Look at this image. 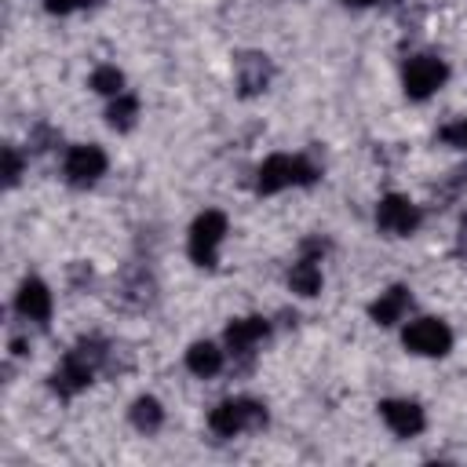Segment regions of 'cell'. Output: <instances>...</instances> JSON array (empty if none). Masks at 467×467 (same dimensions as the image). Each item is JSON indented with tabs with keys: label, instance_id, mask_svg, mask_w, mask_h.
Masks as SVG:
<instances>
[{
	"label": "cell",
	"instance_id": "obj_1",
	"mask_svg": "<svg viewBox=\"0 0 467 467\" xmlns=\"http://www.w3.org/2000/svg\"><path fill=\"white\" fill-rule=\"evenodd\" d=\"M321 168L310 164L306 157H292V153H274L259 164V175H255V190L259 193H277L285 186H310L317 182Z\"/></svg>",
	"mask_w": 467,
	"mask_h": 467
},
{
	"label": "cell",
	"instance_id": "obj_2",
	"mask_svg": "<svg viewBox=\"0 0 467 467\" xmlns=\"http://www.w3.org/2000/svg\"><path fill=\"white\" fill-rule=\"evenodd\" d=\"M266 423V409L252 398H230L223 405L212 409L208 416V427L219 434V438H234V434H244V431H255Z\"/></svg>",
	"mask_w": 467,
	"mask_h": 467
},
{
	"label": "cell",
	"instance_id": "obj_3",
	"mask_svg": "<svg viewBox=\"0 0 467 467\" xmlns=\"http://www.w3.org/2000/svg\"><path fill=\"white\" fill-rule=\"evenodd\" d=\"M223 237H226V215L215 212V208L201 212V215L193 219V226H190V259H193L197 266H212V263H215V252H219V244H223Z\"/></svg>",
	"mask_w": 467,
	"mask_h": 467
},
{
	"label": "cell",
	"instance_id": "obj_4",
	"mask_svg": "<svg viewBox=\"0 0 467 467\" xmlns=\"http://www.w3.org/2000/svg\"><path fill=\"white\" fill-rule=\"evenodd\" d=\"M445 77H449V66L441 58L416 55L405 66V91H409V99H427V95H434L445 84Z\"/></svg>",
	"mask_w": 467,
	"mask_h": 467
},
{
	"label": "cell",
	"instance_id": "obj_5",
	"mask_svg": "<svg viewBox=\"0 0 467 467\" xmlns=\"http://www.w3.org/2000/svg\"><path fill=\"white\" fill-rule=\"evenodd\" d=\"M405 347H409L412 354L438 358V354H445V350L452 347V332H449V325L438 321V317H420V321H412V325L405 328Z\"/></svg>",
	"mask_w": 467,
	"mask_h": 467
},
{
	"label": "cell",
	"instance_id": "obj_6",
	"mask_svg": "<svg viewBox=\"0 0 467 467\" xmlns=\"http://www.w3.org/2000/svg\"><path fill=\"white\" fill-rule=\"evenodd\" d=\"M376 223H379L383 234L405 237V234H412V230L420 226V208H416L409 197L390 193V197L379 201V208H376Z\"/></svg>",
	"mask_w": 467,
	"mask_h": 467
},
{
	"label": "cell",
	"instance_id": "obj_7",
	"mask_svg": "<svg viewBox=\"0 0 467 467\" xmlns=\"http://www.w3.org/2000/svg\"><path fill=\"white\" fill-rule=\"evenodd\" d=\"M62 171H66V179H69L73 186H91V182L106 171V153H102L99 146H73V150L66 153Z\"/></svg>",
	"mask_w": 467,
	"mask_h": 467
},
{
	"label": "cell",
	"instance_id": "obj_8",
	"mask_svg": "<svg viewBox=\"0 0 467 467\" xmlns=\"http://www.w3.org/2000/svg\"><path fill=\"white\" fill-rule=\"evenodd\" d=\"M379 412H383L387 427H390L398 438H412V434H420L423 423H427V420H423V409H420L416 401H405V398H398V401H383Z\"/></svg>",
	"mask_w": 467,
	"mask_h": 467
},
{
	"label": "cell",
	"instance_id": "obj_9",
	"mask_svg": "<svg viewBox=\"0 0 467 467\" xmlns=\"http://www.w3.org/2000/svg\"><path fill=\"white\" fill-rule=\"evenodd\" d=\"M15 310H18L26 321H47V317H51V292H47V285L36 281V277L22 281V288H18V296H15Z\"/></svg>",
	"mask_w": 467,
	"mask_h": 467
},
{
	"label": "cell",
	"instance_id": "obj_10",
	"mask_svg": "<svg viewBox=\"0 0 467 467\" xmlns=\"http://www.w3.org/2000/svg\"><path fill=\"white\" fill-rule=\"evenodd\" d=\"M266 332H270L266 317H237L226 328V347H230V354H252V347L263 343Z\"/></svg>",
	"mask_w": 467,
	"mask_h": 467
},
{
	"label": "cell",
	"instance_id": "obj_11",
	"mask_svg": "<svg viewBox=\"0 0 467 467\" xmlns=\"http://www.w3.org/2000/svg\"><path fill=\"white\" fill-rule=\"evenodd\" d=\"M266 80H270V62H266L263 55H244V58L237 62V88H241V95L263 91Z\"/></svg>",
	"mask_w": 467,
	"mask_h": 467
},
{
	"label": "cell",
	"instance_id": "obj_12",
	"mask_svg": "<svg viewBox=\"0 0 467 467\" xmlns=\"http://www.w3.org/2000/svg\"><path fill=\"white\" fill-rule=\"evenodd\" d=\"M405 310H409V288H401V285L379 292V299L368 306L372 321H379V325H394V321H401Z\"/></svg>",
	"mask_w": 467,
	"mask_h": 467
},
{
	"label": "cell",
	"instance_id": "obj_13",
	"mask_svg": "<svg viewBox=\"0 0 467 467\" xmlns=\"http://www.w3.org/2000/svg\"><path fill=\"white\" fill-rule=\"evenodd\" d=\"M288 288H292L296 296H317V292H321V266H317L314 255H306V259H299V263L292 266Z\"/></svg>",
	"mask_w": 467,
	"mask_h": 467
},
{
	"label": "cell",
	"instance_id": "obj_14",
	"mask_svg": "<svg viewBox=\"0 0 467 467\" xmlns=\"http://www.w3.org/2000/svg\"><path fill=\"white\" fill-rule=\"evenodd\" d=\"M186 368L193 372V376H215L219 368H223V350L215 347V343H193L190 350H186Z\"/></svg>",
	"mask_w": 467,
	"mask_h": 467
},
{
	"label": "cell",
	"instance_id": "obj_15",
	"mask_svg": "<svg viewBox=\"0 0 467 467\" xmlns=\"http://www.w3.org/2000/svg\"><path fill=\"white\" fill-rule=\"evenodd\" d=\"M135 117H139V99L128 95V91H120V95L113 99V106L106 109V120H109V128H117V131L135 128Z\"/></svg>",
	"mask_w": 467,
	"mask_h": 467
},
{
	"label": "cell",
	"instance_id": "obj_16",
	"mask_svg": "<svg viewBox=\"0 0 467 467\" xmlns=\"http://www.w3.org/2000/svg\"><path fill=\"white\" fill-rule=\"evenodd\" d=\"M131 423H135L142 434L161 431V423H164V409H161V401H157V398H139V401L131 405Z\"/></svg>",
	"mask_w": 467,
	"mask_h": 467
},
{
	"label": "cell",
	"instance_id": "obj_17",
	"mask_svg": "<svg viewBox=\"0 0 467 467\" xmlns=\"http://www.w3.org/2000/svg\"><path fill=\"white\" fill-rule=\"evenodd\" d=\"M91 88L99 91V95H120L124 91V73L117 69V66H99L95 73H91Z\"/></svg>",
	"mask_w": 467,
	"mask_h": 467
},
{
	"label": "cell",
	"instance_id": "obj_18",
	"mask_svg": "<svg viewBox=\"0 0 467 467\" xmlns=\"http://www.w3.org/2000/svg\"><path fill=\"white\" fill-rule=\"evenodd\" d=\"M18 175H22V153L15 146H7L4 150V179H7V186H15Z\"/></svg>",
	"mask_w": 467,
	"mask_h": 467
},
{
	"label": "cell",
	"instance_id": "obj_19",
	"mask_svg": "<svg viewBox=\"0 0 467 467\" xmlns=\"http://www.w3.org/2000/svg\"><path fill=\"white\" fill-rule=\"evenodd\" d=\"M441 139H445L449 146H460V150H467V117H460L456 124L441 128Z\"/></svg>",
	"mask_w": 467,
	"mask_h": 467
},
{
	"label": "cell",
	"instance_id": "obj_20",
	"mask_svg": "<svg viewBox=\"0 0 467 467\" xmlns=\"http://www.w3.org/2000/svg\"><path fill=\"white\" fill-rule=\"evenodd\" d=\"M77 4H80V0H44V7H47L51 15H69Z\"/></svg>",
	"mask_w": 467,
	"mask_h": 467
},
{
	"label": "cell",
	"instance_id": "obj_21",
	"mask_svg": "<svg viewBox=\"0 0 467 467\" xmlns=\"http://www.w3.org/2000/svg\"><path fill=\"white\" fill-rule=\"evenodd\" d=\"M347 4H354V7H365V4H376V0H347Z\"/></svg>",
	"mask_w": 467,
	"mask_h": 467
}]
</instances>
